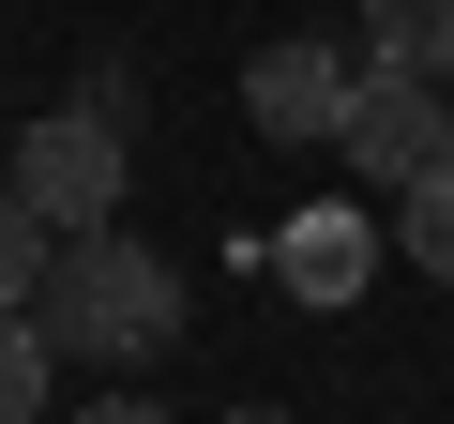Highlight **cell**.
Masks as SVG:
<instances>
[{
    "label": "cell",
    "instance_id": "11",
    "mask_svg": "<svg viewBox=\"0 0 454 424\" xmlns=\"http://www.w3.org/2000/svg\"><path fill=\"white\" fill-rule=\"evenodd\" d=\"M227 424H288V409H227Z\"/></svg>",
    "mask_w": 454,
    "mask_h": 424
},
{
    "label": "cell",
    "instance_id": "4",
    "mask_svg": "<svg viewBox=\"0 0 454 424\" xmlns=\"http://www.w3.org/2000/svg\"><path fill=\"white\" fill-rule=\"evenodd\" d=\"M348 91H364V76H348L318 31H288V46H258V61H243V122H258V137H288V152H318V137L348 122Z\"/></svg>",
    "mask_w": 454,
    "mask_h": 424
},
{
    "label": "cell",
    "instance_id": "7",
    "mask_svg": "<svg viewBox=\"0 0 454 424\" xmlns=\"http://www.w3.org/2000/svg\"><path fill=\"white\" fill-rule=\"evenodd\" d=\"M379 228H394V258H409V273H439V288H454V167H424Z\"/></svg>",
    "mask_w": 454,
    "mask_h": 424
},
{
    "label": "cell",
    "instance_id": "8",
    "mask_svg": "<svg viewBox=\"0 0 454 424\" xmlns=\"http://www.w3.org/2000/svg\"><path fill=\"white\" fill-rule=\"evenodd\" d=\"M46 364H61L46 318H31V303H0V424H46Z\"/></svg>",
    "mask_w": 454,
    "mask_h": 424
},
{
    "label": "cell",
    "instance_id": "6",
    "mask_svg": "<svg viewBox=\"0 0 454 424\" xmlns=\"http://www.w3.org/2000/svg\"><path fill=\"white\" fill-rule=\"evenodd\" d=\"M364 61L379 76H454V0H364Z\"/></svg>",
    "mask_w": 454,
    "mask_h": 424
},
{
    "label": "cell",
    "instance_id": "1",
    "mask_svg": "<svg viewBox=\"0 0 454 424\" xmlns=\"http://www.w3.org/2000/svg\"><path fill=\"white\" fill-rule=\"evenodd\" d=\"M167 334H182V273H167L152 243L76 228V243L46 258V349H76V364H152Z\"/></svg>",
    "mask_w": 454,
    "mask_h": 424
},
{
    "label": "cell",
    "instance_id": "10",
    "mask_svg": "<svg viewBox=\"0 0 454 424\" xmlns=\"http://www.w3.org/2000/svg\"><path fill=\"white\" fill-rule=\"evenodd\" d=\"M76 424H167V409H137V394H106V409H76Z\"/></svg>",
    "mask_w": 454,
    "mask_h": 424
},
{
    "label": "cell",
    "instance_id": "3",
    "mask_svg": "<svg viewBox=\"0 0 454 424\" xmlns=\"http://www.w3.org/2000/svg\"><path fill=\"white\" fill-rule=\"evenodd\" d=\"M333 152H348V182L394 212L424 167H454V76H379V61H364V91H348V122H333Z\"/></svg>",
    "mask_w": 454,
    "mask_h": 424
},
{
    "label": "cell",
    "instance_id": "5",
    "mask_svg": "<svg viewBox=\"0 0 454 424\" xmlns=\"http://www.w3.org/2000/svg\"><path fill=\"white\" fill-rule=\"evenodd\" d=\"M379 243H394V228H364V212H303V228H288V288H303V303H348V288L379 273Z\"/></svg>",
    "mask_w": 454,
    "mask_h": 424
},
{
    "label": "cell",
    "instance_id": "9",
    "mask_svg": "<svg viewBox=\"0 0 454 424\" xmlns=\"http://www.w3.org/2000/svg\"><path fill=\"white\" fill-rule=\"evenodd\" d=\"M46 258H61V228L0 182V303H46Z\"/></svg>",
    "mask_w": 454,
    "mask_h": 424
},
{
    "label": "cell",
    "instance_id": "2",
    "mask_svg": "<svg viewBox=\"0 0 454 424\" xmlns=\"http://www.w3.org/2000/svg\"><path fill=\"white\" fill-rule=\"evenodd\" d=\"M0 182H16L31 212H46V228L76 243V228H106V212H121V106H91V91H61L31 137H16V167H0Z\"/></svg>",
    "mask_w": 454,
    "mask_h": 424
}]
</instances>
